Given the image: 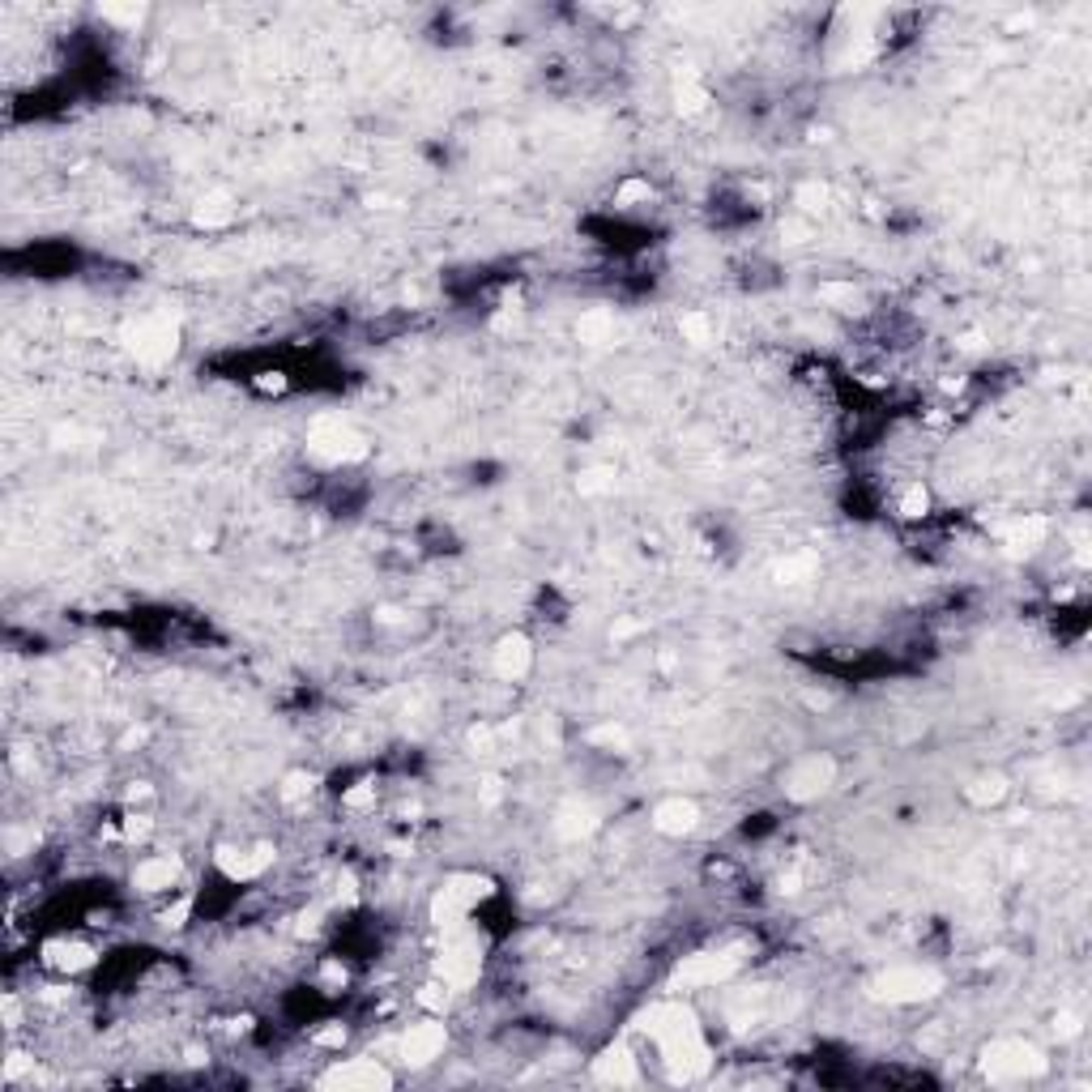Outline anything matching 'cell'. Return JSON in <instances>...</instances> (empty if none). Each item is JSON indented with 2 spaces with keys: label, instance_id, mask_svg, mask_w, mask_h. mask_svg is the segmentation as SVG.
Instances as JSON below:
<instances>
[{
  "label": "cell",
  "instance_id": "1",
  "mask_svg": "<svg viewBox=\"0 0 1092 1092\" xmlns=\"http://www.w3.org/2000/svg\"><path fill=\"white\" fill-rule=\"evenodd\" d=\"M640 1032L657 1046V1058H662L666 1075L674 1083H691L713 1066V1049L705 1041V1029H700L696 1011L679 998H666V1003H653L645 1015H640Z\"/></svg>",
  "mask_w": 1092,
  "mask_h": 1092
},
{
  "label": "cell",
  "instance_id": "2",
  "mask_svg": "<svg viewBox=\"0 0 1092 1092\" xmlns=\"http://www.w3.org/2000/svg\"><path fill=\"white\" fill-rule=\"evenodd\" d=\"M491 896H495V884H491L487 875H478V870H456V875H448L444 884L436 887V896H431V926H436L439 935L470 926V913L478 909L482 901H491Z\"/></svg>",
  "mask_w": 1092,
  "mask_h": 1092
},
{
  "label": "cell",
  "instance_id": "3",
  "mask_svg": "<svg viewBox=\"0 0 1092 1092\" xmlns=\"http://www.w3.org/2000/svg\"><path fill=\"white\" fill-rule=\"evenodd\" d=\"M1046 1071V1054L1024 1037H998L981 1049V1075L990 1083H1020Z\"/></svg>",
  "mask_w": 1092,
  "mask_h": 1092
},
{
  "label": "cell",
  "instance_id": "4",
  "mask_svg": "<svg viewBox=\"0 0 1092 1092\" xmlns=\"http://www.w3.org/2000/svg\"><path fill=\"white\" fill-rule=\"evenodd\" d=\"M943 990V973L930 969V964H892L884 969L875 981H870V994L879 1003H892V1007H913V1003H926Z\"/></svg>",
  "mask_w": 1092,
  "mask_h": 1092
},
{
  "label": "cell",
  "instance_id": "5",
  "mask_svg": "<svg viewBox=\"0 0 1092 1092\" xmlns=\"http://www.w3.org/2000/svg\"><path fill=\"white\" fill-rule=\"evenodd\" d=\"M308 453L329 465H350L359 456H367V436L354 422L337 419V414H320L308 427Z\"/></svg>",
  "mask_w": 1092,
  "mask_h": 1092
},
{
  "label": "cell",
  "instance_id": "6",
  "mask_svg": "<svg viewBox=\"0 0 1092 1092\" xmlns=\"http://www.w3.org/2000/svg\"><path fill=\"white\" fill-rule=\"evenodd\" d=\"M436 977L453 990H470L474 981L482 977V943L474 939L470 926L448 930L444 935L439 956H436Z\"/></svg>",
  "mask_w": 1092,
  "mask_h": 1092
},
{
  "label": "cell",
  "instance_id": "7",
  "mask_svg": "<svg viewBox=\"0 0 1092 1092\" xmlns=\"http://www.w3.org/2000/svg\"><path fill=\"white\" fill-rule=\"evenodd\" d=\"M743 969V947H717V952H696L679 960L674 969V990H717L734 981Z\"/></svg>",
  "mask_w": 1092,
  "mask_h": 1092
},
{
  "label": "cell",
  "instance_id": "8",
  "mask_svg": "<svg viewBox=\"0 0 1092 1092\" xmlns=\"http://www.w3.org/2000/svg\"><path fill=\"white\" fill-rule=\"evenodd\" d=\"M124 342L141 363H167L180 350V325L167 312H150V316H137L124 329Z\"/></svg>",
  "mask_w": 1092,
  "mask_h": 1092
},
{
  "label": "cell",
  "instance_id": "9",
  "mask_svg": "<svg viewBox=\"0 0 1092 1092\" xmlns=\"http://www.w3.org/2000/svg\"><path fill=\"white\" fill-rule=\"evenodd\" d=\"M836 781V764L832 756H802L798 764L785 768L781 790L790 802H815L819 794H828Z\"/></svg>",
  "mask_w": 1092,
  "mask_h": 1092
},
{
  "label": "cell",
  "instance_id": "10",
  "mask_svg": "<svg viewBox=\"0 0 1092 1092\" xmlns=\"http://www.w3.org/2000/svg\"><path fill=\"white\" fill-rule=\"evenodd\" d=\"M448 1046V1029H444V1015H431V1020H419L397 1037V1058L405 1066H427L444 1054Z\"/></svg>",
  "mask_w": 1092,
  "mask_h": 1092
},
{
  "label": "cell",
  "instance_id": "11",
  "mask_svg": "<svg viewBox=\"0 0 1092 1092\" xmlns=\"http://www.w3.org/2000/svg\"><path fill=\"white\" fill-rule=\"evenodd\" d=\"M320 1088H363V1092H376V1088H393V1071H388L380 1058H346L337 1063L333 1071L320 1075Z\"/></svg>",
  "mask_w": 1092,
  "mask_h": 1092
},
{
  "label": "cell",
  "instance_id": "12",
  "mask_svg": "<svg viewBox=\"0 0 1092 1092\" xmlns=\"http://www.w3.org/2000/svg\"><path fill=\"white\" fill-rule=\"evenodd\" d=\"M269 862H274L269 845H218L214 853V867L223 870L226 884H252L269 870Z\"/></svg>",
  "mask_w": 1092,
  "mask_h": 1092
},
{
  "label": "cell",
  "instance_id": "13",
  "mask_svg": "<svg viewBox=\"0 0 1092 1092\" xmlns=\"http://www.w3.org/2000/svg\"><path fill=\"white\" fill-rule=\"evenodd\" d=\"M998 542H1003V551L1011 555V560H1024V555H1037L1041 546H1046L1049 538V521L1037 512H1024V516H1011V521L998 525Z\"/></svg>",
  "mask_w": 1092,
  "mask_h": 1092
},
{
  "label": "cell",
  "instance_id": "14",
  "mask_svg": "<svg viewBox=\"0 0 1092 1092\" xmlns=\"http://www.w3.org/2000/svg\"><path fill=\"white\" fill-rule=\"evenodd\" d=\"M649 824L662 836H691L700 828V802L688 798V794H671L649 811Z\"/></svg>",
  "mask_w": 1092,
  "mask_h": 1092
},
{
  "label": "cell",
  "instance_id": "15",
  "mask_svg": "<svg viewBox=\"0 0 1092 1092\" xmlns=\"http://www.w3.org/2000/svg\"><path fill=\"white\" fill-rule=\"evenodd\" d=\"M180 858L175 853H150V858H141L137 867H133V887L146 896H163V892H175L180 887Z\"/></svg>",
  "mask_w": 1092,
  "mask_h": 1092
},
{
  "label": "cell",
  "instance_id": "16",
  "mask_svg": "<svg viewBox=\"0 0 1092 1092\" xmlns=\"http://www.w3.org/2000/svg\"><path fill=\"white\" fill-rule=\"evenodd\" d=\"M529 666H533V645L521 636V632L495 640V649H491V674H495V679L521 683L525 674H529Z\"/></svg>",
  "mask_w": 1092,
  "mask_h": 1092
},
{
  "label": "cell",
  "instance_id": "17",
  "mask_svg": "<svg viewBox=\"0 0 1092 1092\" xmlns=\"http://www.w3.org/2000/svg\"><path fill=\"white\" fill-rule=\"evenodd\" d=\"M594 1080L598 1083H615V1088H636L645 1075H640V1063L628 1046H611L594 1058Z\"/></svg>",
  "mask_w": 1092,
  "mask_h": 1092
},
{
  "label": "cell",
  "instance_id": "18",
  "mask_svg": "<svg viewBox=\"0 0 1092 1092\" xmlns=\"http://www.w3.org/2000/svg\"><path fill=\"white\" fill-rule=\"evenodd\" d=\"M98 956L90 943H81V939H47L44 943V964L56 973H81L90 969Z\"/></svg>",
  "mask_w": 1092,
  "mask_h": 1092
},
{
  "label": "cell",
  "instance_id": "19",
  "mask_svg": "<svg viewBox=\"0 0 1092 1092\" xmlns=\"http://www.w3.org/2000/svg\"><path fill=\"white\" fill-rule=\"evenodd\" d=\"M674 103H679V112H683V116H700V112H708L713 95H708L705 78H700L696 69H679V73H674Z\"/></svg>",
  "mask_w": 1092,
  "mask_h": 1092
},
{
  "label": "cell",
  "instance_id": "20",
  "mask_svg": "<svg viewBox=\"0 0 1092 1092\" xmlns=\"http://www.w3.org/2000/svg\"><path fill=\"white\" fill-rule=\"evenodd\" d=\"M235 218V206L226 192H209V197H201L197 206H192V226H201V231H218V226H226Z\"/></svg>",
  "mask_w": 1092,
  "mask_h": 1092
},
{
  "label": "cell",
  "instance_id": "21",
  "mask_svg": "<svg viewBox=\"0 0 1092 1092\" xmlns=\"http://www.w3.org/2000/svg\"><path fill=\"white\" fill-rule=\"evenodd\" d=\"M577 337H581L585 346H606V342L615 337V312H611V308H589V312H581Z\"/></svg>",
  "mask_w": 1092,
  "mask_h": 1092
},
{
  "label": "cell",
  "instance_id": "22",
  "mask_svg": "<svg viewBox=\"0 0 1092 1092\" xmlns=\"http://www.w3.org/2000/svg\"><path fill=\"white\" fill-rule=\"evenodd\" d=\"M819 299H824L828 308H836V312H862V308H867V295H862L853 282H824V286H819Z\"/></svg>",
  "mask_w": 1092,
  "mask_h": 1092
},
{
  "label": "cell",
  "instance_id": "23",
  "mask_svg": "<svg viewBox=\"0 0 1092 1092\" xmlns=\"http://www.w3.org/2000/svg\"><path fill=\"white\" fill-rule=\"evenodd\" d=\"M598 828V815L589 807H568L560 811V819H555V832L564 836V841H581V836H589Z\"/></svg>",
  "mask_w": 1092,
  "mask_h": 1092
},
{
  "label": "cell",
  "instance_id": "24",
  "mask_svg": "<svg viewBox=\"0 0 1092 1092\" xmlns=\"http://www.w3.org/2000/svg\"><path fill=\"white\" fill-rule=\"evenodd\" d=\"M896 512H901L904 521H922V516L930 512V487H926V482H904L901 495H896Z\"/></svg>",
  "mask_w": 1092,
  "mask_h": 1092
},
{
  "label": "cell",
  "instance_id": "25",
  "mask_svg": "<svg viewBox=\"0 0 1092 1092\" xmlns=\"http://www.w3.org/2000/svg\"><path fill=\"white\" fill-rule=\"evenodd\" d=\"M794 206H798L802 218H815V214H824V209L832 206V188L819 184V180H811V184H802V188L794 192Z\"/></svg>",
  "mask_w": 1092,
  "mask_h": 1092
},
{
  "label": "cell",
  "instance_id": "26",
  "mask_svg": "<svg viewBox=\"0 0 1092 1092\" xmlns=\"http://www.w3.org/2000/svg\"><path fill=\"white\" fill-rule=\"evenodd\" d=\"M819 568L815 555H785L781 564H777V581L781 585H802V581H811Z\"/></svg>",
  "mask_w": 1092,
  "mask_h": 1092
},
{
  "label": "cell",
  "instance_id": "27",
  "mask_svg": "<svg viewBox=\"0 0 1092 1092\" xmlns=\"http://www.w3.org/2000/svg\"><path fill=\"white\" fill-rule=\"evenodd\" d=\"M1003 794H1007V781L998 773H990V777H977V781L964 790V798L973 802V807H994V802H1003Z\"/></svg>",
  "mask_w": 1092,
  "mask_h": 1092
},
{
  "label": "cell",
  "instance_id": "28",
  "mask_svg": "<svg viewBox=\"0 0 1092 1092\" xmlns=\"http://www.w3.org/2000/svg\"><path fill=\"white\" fill-rule=\"evenodd\" d=\"M150 832H154V819H150V811L129 807V815L120 819V841H124V845H141V841H150Z\"/></svg>",
  "mask_w": 1092,
  "mask_h": 1092
},
{
  "label": "cell",
  "instance_id": "29",
  "mask_svg": "<svg viewBox=\"0 0 1092 1092\" xmlns=\"http://www.w3.org/2000/svg\"><path fill=\"white\" fill-rule=\"evenodd\" d=\"M679 333H683V342H691V346H708L713 342V320H708L705 312H683Z\"/></svg>",
  "mask_w": 1092,
  "mask_h": 1092
},
{
  "label": "cell",
  "instance_id": "30",
  "mask_svg": "<svg viewBox=\"0 0 1092 1092\" xmlns=\"http://www.w3.org/2000/svg\"><path fill=\"white\" fill-rule=\"evenodd\" d=\"M645 201H653V184L649 180H623L619 188H615V206H645Z\"/></svg>",
  "mask_w": 1092,
  "mask_h": 1092
},
{
  "label": "cell",
  "instance_id": "31",
  "mask_svg": "<svg viewBox=\"0 0 1092 1092\" xmlns=\"http://www.w3.org/2000/svg\"><path fill=\"white\" fill-rule=\"evenodd\" d=\"M448 998H453V986H444V981H427V986L419 990V1007H427L431 1015H444V1007H448Z\"/></svg>",
  "mask_w": 1092,
  "mask_h": 1092
},
{
  "label": "cell",
  "instance_id": "32",
  "mask_svg": "<svg viewBox=\"0 0 1092 1092\" xmlns=\"http://www.w3.org/2000/svg\"><path fill=\"white\" fill-rule=\"evenodd\" d=\"M342 807H346V811H367V807H376V781L350 785V790L342 794Z\"/></svg>",
  "mask_w": 1092,
  "mask_h": 1092
},
{
  "label": "cell",
  "instance_id": "33",
  "mask_svg": "<svg viewBox=\"0 0 1092 1092\" xmlns=\"http://www.w3.org/2000/svg\"><path fill=\"white\" fill-rule=\"evenodd\" d=\"M346 977H350V973H346L342 960H325V964H320V973H316V986L325 990V994H337V990L346 986Z\"/></svg>",
  "mask_w": 1092,
  "mask_h": 1092
},
{
  "label": "cell",
  "instance_id": "34",
  "mask_svg": "<svg viewBox=\"0 0 1092 1092\" xmlns=\"http://www.w3.org/2000/svg\"><path fill=\"white\" fill-rule=\"evenodd\" d=\"M312 790H316V777H312V773H291L282 781V798L286 802H303Z\"/></svg>",
  "mask_w": 1092,
  "mask_h": 1092
},
{
  "label": "cell",
  "instance_id": "35",
  "mask_svg": "<svg viewBox=\"0 0 1092 1092\" xmlns=\"http://www.w3.org/2000/svg\"><path fill=\"white\" fill-rule=\"evenodd\" d=\"M312 1046H316V1049H342V1046H346V1024H342V1020H329L325 1029L312 1032Z\"/></svg>",
  "mask_w": 1092,
  "mask_h": 1092
},
{
  "label": "cell",
  "instance_id": "36",
  "mask_svg": "<svg viewBox=\"0 0 1092 1092\" xmlns=\"http://www.w3.org/2000/svg\"><path fill=\"white\" fill-rule=\"evenodd\" d=\"M103 13L107 22H120V27H137L141 18H146V5H103Z\"/></svg>",
  "mask_w": 1092,
  "mask_h": 1092
},
{
  "label": "cell",
  "instance_id": "37",
  "mask_svg": "<svg viewBox=\"0 0 1092 1092\" xmlns=\"http://www.w3.org/2000/svg\"><path fill=\"white\" fill-rule=\"evenodd\" d=\"M781 235H785V243H807L811 235H815V223L811 218H802V214H790L781 223Z\"/></svg>",
  "mask_w": 1092,
  "mask_h": 1092
},
{
  "label": "cell",
  "instance_id": "38",
  "mask_svg": "<svg viewBox=\"0 0 1092 1092\" xmlns=\"http://www.w3.org/2000/svg\"><path fill=\"white\" fill-rule=\"evenodd\" d=\"M589 743H594V747H611V751H615V747H628V730H623V725H615V722H606V725H598V730L589 734Z\"/></svg>",
  "mask_w": 1092,
  "mask_h": 1092
},
{
  "label": "cell",
  "instance_id": "39",
  "mask_svg": "<svg viewBox=\"0 0 1092 1092\" xmlns=\"http://www.w3.org/2000/svg\"><path fill=\"white\" fill-rule=\"evenodd\" d=\"M188 913H192V896H180L175 904H167V909L158 913V922H163L167 930H180L184 922H188Z\"/></svg>",
  "mask_w": 1092,
  "mask_h": 1092
},
{
  "label": "cell",
  "instance_id": "40",
  "mask_svg": "<svg viewBox=\"0 0 1092 1092\" xmlns=\"http://www.w3.org/2000/svg\"><path fill=\"white\" fill-rule=\"evenodd\" d=\"M577 487L585 491V495H598V491H611V470H602V465H598V470H585V474H581Z\"/></svg>",
  "mask_w": 1092,
  "mask_h": 1092
},
{
  "label": "cell",
  "instance_id": "41",
  "mask_svg": "<svg viewBox=\"0 0 1092 1092\" xmlns=\"http://www.w3.org/2000/svg\"><path fill=\"white\" fill-rule=\"evenodd\" d=\"M470 747H474V756H491V751H495V730L478 722L470 730Z\"/></svg>",
  "mask_w": 1092,
  "mask_h": 1092
},
{
  "label": "cell",
  "instance_id": "42",
  "mask_svg": "<svg viewBox=\"0 0 1092 1092\" xmlns=\"http://www.w3.org/2000/svg\"><path fill=\"white\" fill-rule=\"evenodd\" d=\"M150 798H154V790H150L146 781H133L129 790H124V802H129V807H141V802H150Z\"/></svg>",
  "mask_w": 1092,
  "mask_h": 1092
},
{
  "label": "cell",
  "instance_id": "43",
  "mask_svg": "<svg viewBox=\"0 0 1092 1092\" xmlns=\"http://www.w3.org/2000/svg\"><path fill=\"white\" fill-rule=\"evenodd\" d=\"M257 388H265V393H282V388H286V376H282V371H260Z\"/></svg>",
  "mask_w": 1092,
  "mask_h": 1092
}]
</instances>
